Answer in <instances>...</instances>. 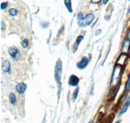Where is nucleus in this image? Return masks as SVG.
Wrapping results in <instances>:
<instances>
[{
    "label": "nucleus",
    "instance_id": "f257e3e1",
    "mask_svg": "<svg viewBox=\"0 0 130 123\" xmlns=\"http://www.w3.org/2000/svg\"><path fill=\"white\" fill-rule=\"evenodd\" d=\"M62 72H63V65L61 60H58L55 68V78L57 84L61 86V79Z\"/></svg>",
    "mask_w": 130,
    "mask_h": 123
},
{
    "label": "nucleus",
    "instance_id": "f03ea898",
    "mask_svg": "<svg viewBox=\"0 0 130 123\" xmlns=\"http://www.w3.org/2000/svg\"><path fill=\"white\" fill-rule=\"evenodd\" d=\"M94 19V15L92 14H87L85 18L83 21L78 23H79V26H81V27H86V26H88V25H90L92 23Z\"/></svg>",
    "mask_w": 130,
    "mask_h": 123
},
{
    "label": "nucleus",
    "instance_id": "7ed1b4c3",
    "mask_svg": "<svg viewBox=\"0 0 130 123\" xmlns=\"http://www.w3.org/2000/svg\"><path fill=\"white\" fill-rule=\"evenodd\" d=\"M79 79L77 77V76L72 75L70 76V77L69 79L68 84L70 86H77L79 84Z\"/></svg>",
    "mask_w": 130,
    "mask_h": 123
},
{
    "label": "nucleus",
    "instance_id": "20e7f679",
    "mask_svg": "<svg viewBox=\"0 0 130 123\" xmlns=\"http://www.w3.org/2000/svg\"><path fill=\"white\" fill-rule=\"evenodd\" d=\"M88 64V59L86 57H84L81 59V60L79 62V63L77 64V67L79 69H83L85 68Z\"/></svg>",
    "mask_w": 130,
    "mask_h": 123
},
{
    "label": "nucleus",
    "instance_id": "39448f33",
    "mask_svg": "<svg viewBox=\"0 0 130 123\" xmlns=\"http://www.w3.org/2000/svg\"><path fill=\"white\" fill-rule=\"evenodd\" d=\"M8 51H9V55H11L14 59H16L18 58V56L19 55V51L16 47H12L9 48Z\"/></svg>",
    "mask_w": 130,
    "mask_h": 123
},
{
    "label": "nucleus",
    "instance_id": "423d86ee",
    "mask_svg": "<svg viewBox=\"0 0 130 123\" xmlns=\"http://www.w3.org/2000/svg\"><path fill=\"white\" fill-rule=\"evenodd\" d=\"M17 92L19 94H23L24 92L26 91V89H27V85L25 84L24 83H19L16 87Z\"/></svg>",
    "mask_w": 130,
    "mask_h": 123
},
{
    "label": "nucleus",
    "instance_id": "0eeeda50",
    "mask_svg": "<svg viewBox=\"0 0 130 123\" xmlns=\"http://www.w3.org/2000/svg\"><path fill=\"white\" fill-rule=\"evenodd\" d=\"M11 66H10V63L8 60H5L2 64V69L5 72L10 73V69H11Z\"/></svg>",
    "mask_w": 130,
    "mask_h": 123
},
{
    "label": "nucleus",
    "instance_id": "6e6552de",
    "mask_svg": "<svg viewBox=\"0 0 130 123\" xmlns=\"http://www.w3.org/2000/svg\"><path fill=\"white\" fill-rule=\"evenodd\" d=\"M64 4L66 5V9L70 12H72V0H64Z\"/></svg>",
    "mask_w": 130,
    "mask_h": 123
},
{
    "label": "nucleus",
    "instance_id": "1a4fd4ad",
    "mask_svg": "<svg viewBox=\"0 0 130 123\" xmlns=\"http://www.w3.org/2000/svg\"><path fill=\"white\" fill-rule=\"evenodd\" d=\"M9 101L11 102V104L12 105H15L16 102V97L15 96L13 93H11L9 95Z\"/></svg>",
    "mask_w": 130,
    "mask_h": 123
},
{
    "label": "nucleus",
    "instance_id": "9d476101",
    "mask_svg": "<svg viewBox=\"0 0 130 123\" xmlns=\"http://www.w3.org/2000/svg\"><path fill=\"white\" fill-rule=\"evenodd\" d=\"M129 105H130V97L128 99V100L127 101V102H126V104H125L124 107L123 108L122 110L121 113H120V114H122V113H124V112H126V111H127V108H128V107L129 106Z\"/></svg>",
    "mask_w": 130,
    "mask_h": 123
},
{
    "label": "nucleus",
    "instance_id": "9b49d317",
    "mask_svg": "<svg viewBox=\"0 0 130 123\" xmlns=\"http://www.w3.org/2000/svg\"><path fill=\"white\" fill-rule=\"evenodd\" d=\"M17 13H18V11L15 9H11L9 10V14L12 16H15L17 14Z\"/></svg>",
    "mask_w": 130,
    "mask_h": 123
},
{
    "label": "nucleus",
    "instance_id": "f8f14e48",
    "mask_svg": "<svg viewBox=\"0 0 130 123\" xmlns=\"http://www.w3.org/2000/svg\"><path fill=\"white\" fill-rule=\"evenodd\" d=\"M78 23L81 22V21H83L85 19V18L83 16V14L81 12H79L78 15Z\"/></svg>",
    "mask_w": 130,
    "mask_h": 123
},
{
    "label": "nucleus",
    "instance_id": "ddd939ff",
    "mask_svg": "<svg viewBox=\"0 0 130 123\" xmlns=\"http://www.w3.org/2000/svg\"><path fill=\"white\" fill-rule=\"evenodd\" d=\"M78 93H79V88H76V89H75V91H73V95H72V97H73V99L76 100L77 99L78 96Z\"/></svg>",
    "mask_w": 130,
    "mask_h": 123
},
{
    "label": "nucleus",
    "instance_id": "4468645a",
    "mask_svg": "<svg viewBox=\"0 0 130 123\" xmlns=\"http://www.w3.org/2000/svg\"><path fill=\"white\" fill-rule=\"evenodd\" d=\"M29 42H28V40L27 39H24V40L22 42V45L24 48H26L28 46Z\"/></svg>",
    "mask_w": 130,
    "mask_h": 123
},
{
    "label": "nucleus",
    "instance_id": "2eb2a0df",
    "mask_svg": "<svg viewBox=\"0 0 130 123\" xmlns=\"http://www.w3.org/2000/svg\"><path fill=\"white\" fill-rule=\"evenodd\" d=\"M84 39V37L83 36H78V38H77V40H76V43L78 45H79V43H81V42Z\"/></svg>",
    "mask_w": 130,
    "mask_h": 123
},
{
    "label": "nucleus",
    "instance_id": "dca6fc26",
    "mask_svg": "<svg viewBox=\"0 0 130 123\" xmlns=\"http://www.w3.org/2000/svg\"><path fill=\"white\" fill-rule=\"evenodd\" d=\"M8 6V2H3L1 4V9L2 10H4V9H6Z\"/></svg>",
    "mask_w": 130,
    "mask_h": 123
},
{
    "label": "nucleus",
    "instance_id": "f3484780",
    "mask_svg": "<svg viewBox=\"0 0 130 123\" xmlns=\"http://www.w3.org/2000/svg\"><path fill=\"white\" fill-rule=\"evenodd\" d=\"M91 1H92V2L94 3H98V2H100V0H91Z\"/></svg>",
    "mask_w": 130,
    "mask_h": 123
},
{
    "label": "nucleus",
    "instance_id": "a211bd4d",
    "mask_svg": "<svg viewBox=\"0 0 130 123\" xmlns=\"http://www.w3.org/2000/svg\"><path fill=\"white\" fill-rule=\"evenodd\" d=\"M2 31H3V28H4L5 27V26H4V23L3 22H2Z\"/></svg>",
    "mask_w": 130,
    "mask_h": 123
},
{
    "label": "nucleus",
    "instance_id": "6ab92c4d",
    "mask_svg": "<svg viewBox=\"0 0 130 123\" xmlns=\"http://www.w3.org/2000/svg\"><path fill=\"white\" fill-rule=\"evenodd\" d=\"M108 2H109V0H103V4H106Z\"/></svg>",
    "mask_w": 130,
    "mask_h": 123
},
{
    "label": "nucleus",
    "instance_id": "aec40b11",
    "mask_svg": "<svg viewBox=\"0 0 130 123\" xmlns=\"http://www.w3.org/2000/svg\"><path fill=\"white\" fill-rule=\"evenodd\" d=\"M129 1H130V0H129Z\"/></svg>",
    "mask_w": 130,
    "mask_h": 123
}]
</instances>
